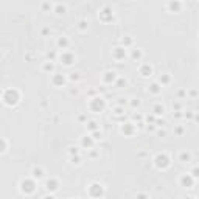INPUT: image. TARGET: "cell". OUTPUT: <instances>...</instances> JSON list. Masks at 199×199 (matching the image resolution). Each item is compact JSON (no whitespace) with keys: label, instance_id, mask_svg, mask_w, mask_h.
I'll list each match as a JSON object with an SVG mask.
<instances>
[{"label":"cell","instance_id":"1","mask_svg":"<svg viewBox=\"0 0 199 199\" xmlns=\"http://www.w3.org/2000/svg\"><path fill=\"white\" fill-rule=\"evenodd\" d=\"M19 98H20V95H19V92H17L16 89H5L3 93H2V100H3V103L6 106L16 104L17 101H19Z\"/></svg>","mask_w":199,"mask_h":199},{"label":"cell","instance_id":"2","mask_svg":"<svg viewBox=\"0 0 199 199\" xmlns=\"http://www.w3.org/2000/svg\"><path fill=\"white\" fill-rule=\"evenodd\" d=\"M87 194L92 197V199H101L103 194H104V188L101 184H98V182H93V184H90L89 188H87Z\"/></svg>","mask_w":199,"mask_h":199},{"label":"cell","instance_id":"3","mask_svg":"<svg viewBox=\"0 0 199 199\" xmlns=\"http://www.w3.org/2000/svg\"><path fill=\"white\" fill-rule=\"evenodd\" d=\"M170 164H171V159L168 157L167 152H159V154L154 157V165H156V168H159V170L168 168Z\"/></svg>","mask_w":199,"mask_h":199},{"label":"cell","instance_id":"4","mask_svg":"<svg viewBox=\"0 0 199 199\" xmlns=\"http://www.w3.org/2000/svg\"><path fill=\"white\" fill-rule=\"evenodd\" d=\"M106 107V103L101 96H93L92 100L89 101V109L92 112H101Z\"/></svg>","mask_w":199,"mask_h":199},{"label":"cell","instance_id":"5","mask_svg":"<svg viewBox=\"0 0 199 199\" xmlns=\"http://www.w3.org/2000/svg\"><path fill=\"white\" fill-rule=\"evenodd\" d=\"M34 190H36V182H34V179H23L22 182H20V191H22V193L31 194V193H34Z\"/></svg>","mask_w":199,"mask_h":199},{"label":"cell","instance_id":"6","mask_svg":"<svg viewBox=\"0 0 199 199\" xmlns=\"http://www.w3.org/2000/svg\"><path fill=\"white\" fill-rule=\"evenodd\" d=\"M59 59L62 61V64L64 66H72L75 62V55L70 51H62V55L59 56Z\"/></svg>","mask_w":199,"mask_h":199},{"label":"cell","instance_id":"7","mask_svg":"<svg viewBox=\"0 0 199 199\" xmlns=\"http://www.w3.org/2000/svg\"><path fill=\"white\" fill-rule=\"evenodd\" d=\"M180 185L185 187V188H191L194 185V177L190 174V173L188 174H184L182 177H180Z\"/></svg>","mask_w":199,"mask_h":199},{"label":"cell","instance_id":"8","mask_svg":"<svg viewBox=\"0 0 199 199\" xmlns=\"http://www.w3.org/2000/svg\"><path fill=\"white\" fill-rule=\"evenodd\" d=\"M66 81H67L66 76L61 75V73H55V75L51 76V84L56 86V87H62V86L66 84Z\"/></svg>","mask_w":199,"mask_h":199},{"label":"cell","instance_id":"9","mask_svg":"<svg viewBox=\"0 0 199 199\" xmlns=\"http://www.w3.org/2000/svg\"><path fill=\"white\" fill-rule=\"evenodd\" d=\"M112 56H114V59H117V61H123V59L126 58V48H124V47H115V48L112 50Z\"/></svg>","mask_w":199,"mask_h":199},{"label":"cell","instance_id":"10","mask_svg":"<svg viewBox=\"0 0 199 199\" xmlns=\"http://www.w3.org/2000/svg\"><path fill=\"white\" fill-rule=\"evenodd\" d=\"M45 188H47L50 193H53V191H56V190L59 188V182H58L55 177H50L47 182H45Z\"/></svg>","mask_w":199,"mask_h":199},{"label":"cell","instance_id":"11","mask_svg":"<svg viewBox=\"0 0 199 199\" xmlns=\"http://www.w3.org/2000/svg\"><path fill=\"white\" fill-rule=\"evenodd\" d=\"M103 81H104L106 84H112V83H115V81H117V73H115V72H112V70L104 72V75H103Z\"/></svg>","mask_w":199,"mask_h":199},{"label":"cell","instance_id":"12","mask_svg":"<svg viewBox=\"0 0 199 199\" xmlns=\"http://www.w3.org/2000/svg\"><path fill=\"white\" fill-rule=\"evenodd\" d=\"M139 73L142 75V76H151L152 75V67L149 66V64H142L140 66V69H139Z\"/></svg>","mask_w":199,"mask_h":199},{"label":"cell","instance_id":"13","mask_svg":"<svg viewBox=\"0 0 199 199\" xmlns=\"http://www.w3.org/2000/svg\"><path fill=\"white\" fill-rule=\"evenodd\" d=\"M120 131H121L124 135H131V134L134 132V124H132V123H123L121 128H120Z\"/></svg>","mask_w":199,"mask_h":199},{"label":"cell","instance_id":"14","mask_svg":"<svg viewBox=\"0 0 199 199\" xmlns=\"http://www.w3.org/2000/svg\"><path fill=\"white\" fill-rule=\"evenodd\" d=\"M93 139L92 137H83V140H81V145H83L84 148H87V149H92V146H93Z\"/></svg>","mask_w":199,"mask_h":199},{"label":"cell","instance_id":"15","mask_svg":"<svg viewBox=\"0 0 199 199\" xmlns=\"http://www.w3.org/2000/svg\"><path fill=\"white\" fill-rule=\"evenodd\" d=\"M31 174H33V179H42L44 177V170L41 167H34Z\"/></svg>","mask_w":199,"mask_h":199},{"label":"cell","instance_id":"16","mask_svg":"<svg viewBox=\"0 0 199 199\" xmlns=\"http://www.w3.org/2000/svg\"><path fill=\"white\" fill-rule=\"evenodd\" d=\"M56 44H58V47H59V48L66 50V48L69 47V39L66 38V36H61V38L58 39V42H56Z\"/></svg>","mask_w":199,"mask_h":199},{"label":"cell","instance_id":"17","mask_svg":"<svg viewBox=\"0 0 199 199\" xmlns=\"http://www.w3.org/2000/svg\"><path fill=\"white\" fill-rule=\"evenodd\" d=\"M179 160L182 162V164H187V162L191 160V154H190L188 151H182V152L179 154Z\"/></svg>","mask_w":199,"mask_h":199},{"label":"cell","instance_id":"18","mask_svg":"<svg viewBox=\"0 0 199 199\" xmlns=\"http://www.w3.org/2000/svg\"><path fill=\"white\" fill-rule=\"evenodd\" d=\"M152 112H154V115H156V117H159V115H164V112H165V107L162 106V104H156L154 107H152Z\"/></svg>","mask_w":199,"mask_h":199},{"label":"cell","instance_id":"19","mask_svg":"<svg viewBox=\"0 0 199 199\" xmlns=\"http://www.w3.org/2000/svg\"><path fill=\"white\" fill-rule=\"evenodd\" d=\"M131 58H132L134 61H139V59L142 58V51H140L139 48H134V50L131 51Z\"/></svg>","mask_w":199,"mask_h":199},{"label":"cell","instance_id":"20","mask_svg":"<svg viewBox=\"0 0 199 199\" xmlns=\"http://www.w3.org/2000/svg\"><path fill=\"white\" fill-rule=\"evenodd\" d=\"M149 92H151V93H159V92H160V84H159V83H152V84L149 86Z\"/></svg>","mask_w":199,"mask_h":199},{"label":"cell","instance_id":"21","mask_svg":"<svg viewBox=\"0 0 199 199\" xmlns=\"http://www.w3.org/2000/svg\"><path fill=\"white\" fill-rule=\"evenodd\" d=\"M131 44H132V39L129 38V36H124V38L121 39V47H124V48H128Z\"/></svg>","mask_w":199,"mask_h":199},{"label":"cell","instance_id":"22","mask_svg":"<svg viewBox=\"0 0 199 199\" xmlns=\"http://www.w3.org/2000/svg\"><path fill=\"white\" fill-rule=\"evenodd\" d=\"M87 129L90 131V132H93V131H98V124H96V121H89L87 123Z\"/></svg>","mask_w":199,"mask_h":199},{"label":"cell","instance_id":"23","mask_svg":"<svg viewBox=\"0 0 199 199\" xmlns=\"http://www.w3.org/2000/svg\"><path fill=\"white\" fill-rule=\"evenodd\" d=\"M90 137H92L93 140H100V139H101L103 137V134H101V131H93V132H90Z\"/></svg>","mask_w":199,"mask_h":199},{"label":"cell","instance_id":"24","mask_svg":"<svg viewBox=\"0 0 199 199\" xmlns=\"http://www.w3.org/2000/svg\"><path fill=\"white\" fill-rule=\"evenodd\" d=\"M69 152H70V156H72V157H75V156L79 154V151H78L76 146H70V148H69Z\"/></svg>","mask_w":199,"mask_h":199},{"label":"cell","instance_id":"25","mask_svg":"<svg viewBox=\"0 0 199 199\" xmlns=\"http://www.w3.org/2000/svg\"><path fill=\"white\" fill-rule=\"evenodd\" d=\"M190 174H191L194 179H197V177H199V168H197V167L191 168V171H190Z\"/></svg>","mask_w":199,"mask_h":199},{"label":"cell","instance_id":"26","mask_svg":"<svg viewBox=\"0 0 199 199\" xmlns=\"http://www.w3.org/2000/svg\"><path fill=\"white\" fill-rule=\"evenodd\" d=\"M56 13H58V14L66 13V6H64V5H61V3H58V5H56Z\"/></svg>","mask_w":199,"mask_h":199},{"label":"cell","instance_id":"27","mask_svg":"<svg viewBox=\"0 0 199 199\" xmlns=\"http://www.w3.org/2000/svg\"><path fill=\"white\" fill-rule=\"evenodd\" d=\"M69 79H70V81H78V79H79V73H78V72H73V73H70Z\"/></svg>","mask_w":199,"mask_h":199},{"label":"cell","instance_id":"28","mask_svg":"<svg viewBox=\"0 0 199 199\" xmlns=\"http://www.w3.org/2000/svg\"><path fill=\"white\" fill-rule=\"evenodd\" d=\"M168 83H170V75L160 76V84H168Z\"/></svg>","mask_w":199,"mask_h":199},{"label":"cell","instance_id":"29","mask_svg":"<svg viewBox=\"0 0 199 199\" xmlns=\"http://www.w3.org/2000/svg\"><path fill=\"white\" fill-rule=\"evenodd\" d=\"M123 112H124V109H123V106H117V107H115V109H114V114H115V115H121Z\"/></svg>","mask_w":199,"mask_h":199},{"label":"cell","instance_id":"30","mask_svg":"<svg viewBox=\"0 0 199 199\" xmlns=\"http://www.w3.org/2000/svg\"><path fill=\"white\" fill-rule=\"evenodd\" d=\"M44 70H45V72H51V70H53V64H51V61H50V62H47V64H44Z\"/></svg>","mask_w":199,"mask_h":199},{"label":"cell","instance_id":"31","mask_svg":"<svg viewBox=\"0 0 199 199\" xmlns=\"http://www.w3.org/2000/svg\"><path fill=\"white\" fill-rule=\"evenodd\" d=\"M135 199H149V196L146 193H139L137 196H135Z\"/></svg>","mask_w":199,"mask_h":199},{"label":"cell","instance_id":"32","mask_svg":"<svg viewBox=\"0 0 199 199\" xmlns=\"http://www.w3.org/2000/svg\"><path fill=\"white\" fill-rule=\"evenodd\" d=\"M87 28V22L86 20H81L79 22V30H86Z\"/></svg>","mask_w":199,"mask_h":199},{"label":"cell","instance_id":"33","mask_svg":"<svg viewBox=\"0 0 199 199\" xmlns=\"http://www.w3.org/2000/svg\"><path fill=\"white\" fill-rule=\"evenodd\" d=\"M126 84V79H118V81H117V87H121V86H124Z\"/></svg>","mask_w":199,"mask_h":199},{"label":"cell","instance_id":"34","mask_svg":"<svg viewBox=\"0 0 199 199\" xmlns=\"http://www.w3.org/2000/svg\"><path fill=\"white\" fill-rule=\"evenodd\" d=\"M176 134L177 135H182L184 134V128H182V126H177V128H176Z\"/></svg>","mask_w":199,"mask_h":199},{"label":"cell","instance_id":"35","mask_svg":"<svg viewBox=\"0 0 199 199\" xmlns=\"http://www.w3.org/2000/svg\"><path fill=\"white\" fill-rule=\"evenodd\" d=\"M168 6H170V8H173V10H177V8L180 6V3H173V2H171Z\"/></svg>","mask_w":199,"mask_h":199},{"label":"cell","instance_id":"36","mask_svg":"<svg viewBox=\"0 0 199 199\" xmlns=\"http://www.w3.org/2000/svg\"><path fill=\"white\" fill-rule=\"evenodd\" d=\"M72 162H73V164H79V162H81V159H79V156H75V157H72Z\"/></svg>","mask_w":199,"mask_h":199},{"label":"cell","instance_id":"37","mask_svg":"<svg viewBox=\"0 0 199 199\" xmlns=\"http://www.w3.org/2000/svg\"><path fill=\"white\" fill-rule=\"evenodd\" d=\"M126 103H128V101H126V98H120L118 100V106H124Z\"/></svg>","mask_w":199,"mask_h":199},{"label":"cell","instance_id":"38","mask_svg":"<svg viewBox=\"0 0 199 199\" xmlns=\"http://www.w3.org/2000/svg\"><path fill=\"white\" fill-rule=\"evenodd\" d=\"M164 124H165V120H156V126H159V128L164 126Z\"/></svg>","mask_w":199,"mask_h":199},{"label":"cell","instance_id":"39","mask_svg":"<svg viewBox=\"0 0 199 199\" xmlns=\"http://www.w3.org/2000/svg\"><path fill=\"white\" fill-rule=\"evenodd\" d=\"M185 118H194V114L193 112H187L185 114Z\"/></svg>","mask_w":199,"mask_h":199},{"label":"cell","instance_id":"40","mask_svg":"<svg viewBox=\"0 0 199 199\" xmlns=\"http://www.w3.org/2000/svg\"><path fill=\"white\" fill-rule=\"evenodd\" d=\"M146 121H148V123H154V121H156V118H154V115H151V117H148V118H146Z\"/></svg>","mask_w":199,"mask_h":199},{"label":"cell","instance_id":"41","mask_svg":"<svg viewBox=\"0 0 199 199\" xmlns=\"http://www.w3.org/2000/svg\"><path fill=\"white\" fill-rule=\"evenodd\" d=\"M131 104H132V106L135 107V106H139V104H140V101H139V100H134V101H132Z\"/></svg>","mask_w":199,"mask_h":199},{"label":"cell","instance_id":"42","mask_svg":"<svg viewBox=\"0 0 199 199\" xmlns=\"http://www.w3.org/2000/svg\"><path fill=\"white\" fill-rule=\"evenodd\" d=\"M70 93L72 95H76L78 93V89H70Z\"/></svg>","mask_w":199,"mask_h":199},{"label":"cell","instance_id":"43","mask_svg":"<svg viewBox=\"0 0 199 199\" xmlns=\"http://www.w3.org/2000/svg\"><path fill=\"white\" fill-rule=\"evenodd\" d=\"M42 199H55V196H53V194H47V196H44Z\"/></svg>","mask_w":199,"mask_h":199},{"label":"cell","instance_id":"44","mask_svg":"<svg viewBox=\"0 0 199 199\" xmlns=\"http://www.w3.org/2000/svg\"><path fill=\"white\" fill-rule=\"evenodd\" d=\"M98 156V151H92L90 152V157H96Z\"/></svg>","mask_w":199,"mask_h":199},{"label":"cell","instance_id":"45","mask_svg":"<svg viewBox=\"0 0 199 199\" xmlns=\"http://www.w3.org/2000/svg\"><path fill=\"white\" fill-rule=\"evenodd\" d=\"M159 135H160V137H165L167 132H165V131H159Z\"/></svg>","mask_w":199,"mask_h":199},{"label":"cell","instance_id":"46","mask_svg":"<svg viewBox=\"0 0 199 199\" xmlns=\"http://www.w3.org/2000/svg\"><path fill=\"white\" fill-rule=\"evenodd\" d=\"M190 95H191V96H196L197 92H196V90H191V92H190Z\"/></svg>","mask_w":199,"mask_h":199},{"label":"cell","instance_id":"47","mask_svg":"<svg viewBox=\"0 0 199 199\" xmlns=\"http://www.w3.org/2000/svg\"><path fill=\"white\" fill-rule=\"evenodd\" d=\"M152 129H156V126H152V124H149V126H148V131H152Z\"/></svg>","mask_w":199,"mask_h":199},{"label":"cell","instance_id":"48","mask_svg":"<svg viewBox=\"0 0 199 199\" xmlns=\"http://www.w3.org/2000/svg\"><path fill=\"white\" fill-rule=\"evenodd\" d=\"M48 31H50V30H48V28H44V30H42V34H47V33H48Z\"/></svg>","mask_w":199,"mask_h":199},{"label":"cell","instance_id":"49","mask_svg":"<svg viewBox=\"0 0 199 199\" xmlns=\"http://www.w3.org/2000/svg\"><path fill=\"white\" fill-rule=\"evenodd\" d=\"M194 120H196V121H199V115H194Z\"/></svg>","mask_w":199,"mask_h":199},{"label":"cell","instance_id":"50","mask_svg":"<svg viewBox=\"0 0 199 199\" xmlns=\"http://www.w3.org/2000/svg\"><path fill=\"white\" fill-rule=\"evenodd\" d=\"M72 199H78V197H72Z\"/></svg>","mask_w":199,"mask_h":199}]
</instances>
